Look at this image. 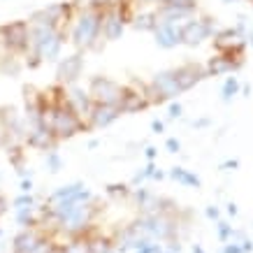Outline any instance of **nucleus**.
Wrapping results in <instances>:
<instances>
[{"label":"nucleus","mask_w":253,"mask_h":253,"mask_svg":"<svg viewBox=\"0 0 253 253\" xmlns=\"http://www.w3.org/2000/svg\"><path fill=\"white\" fill-rule=\"evenodd\" d=\"M172 75H174V82H176V88H179V91H188V88H193L198 82H202V79L207 77L205 68L198 65V63H186L181 68L172 70Z\"/></svg>","instance_id":"0eeeda50"},{"label":"nucleus","mask_w":253,"mask_h":253,"mask_svg":"<svg viewBox=\"0 0 253 253\" xmlns=\"http://www.w3.org/2000/svg\"><path fill=\"white\" fill-rule=\"evenodd\" d=\"M107 193L112 195V198H123V195H128V186L114 184V186H109V188H107Z\"/></svg>","instance_id":"c85d7f7f"},{"label":"nucleus","mask_w":253,"mask_h":253,"mask_svg":"<svg viewBox=\"0 0 253 253\" xmlns=\"http://www.w3.org/2000/svg\"><path fill=\"white\" fill-rule=\"evenodd\" d=\"M154 33L158 46H165V49H172L181 42V26L179 23H158Z\"/></svg>","instance_id":"f8f14e48"},{"label":"nucleus","mask_w":253,"mask_h":253,"mask_svg":"<svg viewBox=\"0 0 253 253\" xmlns=\"http://www.w3.org/2000/svg\"><path fill=\"white\" fill-rule=\"evenodd\" d=\"M121 93H123V86H119L116 82H112L107 77H93L91 86H88V98L93 100V105L119 107L121 105Z\"/></svg>","instance_id":"20e7f679"},{"label":"nucleus","mask_w":253,"mask_h":253,"mask_svg":"<svg viewBox=\"0 0 253 253\" xmlns=\"http://www.w3.org/2000/svg\"><path fill=\"white\" fill-rule=\"evenodd\" d=\"M242 68V63L237 61H230V58H225L223 54L214 56V58H209L207 68H205V72H207V77H216V75H223V72H232V70Z\"/></svg>","instance_id":"f3484780"},{"label":"nucleus","mask_w":253,"mask_h":253,"mask_svg":"<svg viewBox=\"0 0 253 253\" xmlns=\"http://www.w3.org/2000/svg\"><path fill=\"white\" fill-rule=\"evenodd\" d=\"M230 235H232V225H228V223H218V239L221 242H228L230 239Z\"/></svg>","instance_id":"cd10ccee"},{"label":"nucleus","mask_w":253,"mask_h":253,"mask_svg":"<svg viewBox=\"0 0 253 253\" xmlns=\"http://www.w3.org/2000/svg\"><path fill=\"white\" fill-rule=\"evenodd\" d=\"M100 26H102V12L100 9H93L91 5L84 7L79 12L77 21L72 26V42L77 49H93V51H100L105 40H102V33H100Z\"/></svg>","instance_id":"f257e3e1"},{"label":"nucleus","mask_w":253,"mask_h":253,"mask_svg":"<svg viewBox=\"0 0 253 253\" xmlns=\"http://www.w3.org/2000/svg\"><path fill=\"white\" fill-rule=\"evenodd\" d=\"M156 26H158L156 12H144V14L132 16V28L135 31H156Z\"/></svg>","instance_id":"aec40b11"},{"label":"nucleus","mask_w":253,"mask_h":253,"mask_svg":"<svg viewBox=\"0 0 253 253\" xmlns=\"http://www.w3.org/2000/svg\"><path fill=\"white\" fill-rule=\"evenodd\" d=\"M207 216L216 221V218H218V209H216V207H207Z\"/></svg>","instance_id":"f704fd0d"},{"label":"nucleus","mask_w":253,"mask_h":253,"mask_svg":"<svg viewBox=\"0 0 253 253\" xmlns=\"http://www.w3.org/2000/svg\"><path fill=\"white\" fill-rule=\"evenodd\" d=\"M228 214L235 216V214H237V207H235V205H228Z\"/></svg>","instance_id":"ea45409f"},{"label":"nucleus","mask_w":253,"mask_h":253,"mask_svg":"<svg viewBox=\"0 0 253 253\" xmlns=\"http://www.w3.org/2000/svg\"><path fill=\"white\" fill-rule=\"evenodd\" d=\"M193 253H205V251H202L200 246H195V249H193Z\"/></svg>","instance_id":"37998d69"},{"label":"nucleus","mask_w":253,"mask_h":253,"mask_svg":"<svg viewBox=\"0 0 253 253\" xmlns=\"http://www.w3.org/2000/svg\"><path fill=\"white\" fill-rule=\"evenodd\" d=\"M168 253H169V251H168Z\"/></svg>","instance_id":"49530a36"},{"label":"nucleus","mask_w":253,"mask_h":253,"mask_svg":"<svg viewBox=\"0 0 253 253\" xmlns=\"http://www.w3.org/2000/svg\"><path fill=\"white\" fill-rule=\"evenodd\" d=\"M154 172H156L154 163H149V165H146V168L142 169V172H139V174H135V184H139V181H144L146 176H154Z\"/></svg>","instance_id":"c756f323"},{"label":"nucleus","mask_w":253,"mask_h":253,"mask_svg":"<svg viewBox=\"0 0 253 253\" xmlns=\"http://www.w3.org/2000/svg\"><path fill=\"white\" fill-rule=\"evenodd\" d=\"M132 2H139V5H149V2H154V5H163V0H132Z\"/></svg>","instance_id":"c9c22d12"},{"label":"nucleus","mask_w":253,"mask_h":253,"mask_svg":"<svg viewBox=\"0 0 253 253\" xmlns=\"http://www.w3.org/2000/svg\"><path fill=\"white\" fill-rule=\"evenodd\" d=\"M151 128H154V132H163V128H165V126H163V121H154V123H151Z\"/></svg>","instance_id":"e433bc0d"},{"label":"nucleus","mask_w":253,"mask_h":253,"mask_svg":"<svg viewBox=\"0 0 253 253\" xmlns=\"http://www.w3.org/2000/svg\"><path fill=\"white\" fill-rule=\"evenodd\" d=\"M225 2H230V0H225Z\"/></svg>","instance_id":"a18cd8bd"},{"label":"nucleus","mask_w":253,"mask_h":253,"mask_svg":"<svg viewBox=\"0 0 253 253\" xmlns=\"http://www.w3.org/2000/svg\"><path fill=\"white\" fill-rule=\"evenodd\" d=\"M0 70H2V72H9V75H16V72H19V61L12 58V56H5V58L0 61Z\"/></svg>","instance_id":"bb28decb"},{"label":"nucleus","mask_w":253,"mask_h":253,"mask_svg":"<svg viewBox=\"0 0 253 253\" xmlns=\"http://www.w3.org/2000/svg\"><path fill=\"white\" fill-rule=\"evenodd\" d=\"M249 42H251V44H253V33H249Z\"/></svg>","instance_id":"c03bdc74"},{"label":"nucleus","mask_w":253,"mask_h":253,"mask_svg":"<svg viewBox=\"0 0 253 253\" xmlns=\"http://www.w3.org/2000/svg\"><path fill=\"white\" fill-rule=\"evenodd\" d=\"M65 253H91V239L88 235H82V237H72L68 244H61Z\"/></svg>","instance_id":"6ab92c4d"},{"label":"nucleus","mask_w":253,"mask_h":253,"mask_svg":"<svg viewBox=\"0 0 253 253\" xmlns=\"http://www.w3.org/2000/svg\"><path fill=\"white\" fill-rule=\"evenodd\" d=\"M31 207H35V200H33L31 193H21V195L14 200V211H19V209H31Z\"/></svg>","instance_id":"a878e982"},{"label":"nucleus","mask_w":253,"mask_h":253,"mask_svg":"<svg viewBox=\"0 0 253 253\" xmlns=\"http://www.w3.org/2000/svg\"><path fill=\"white\" fill-rule=\"evenodd\" d=\"M163 5L186 9V12H195V7H198V2H195V0H163Z\"/></svg>","instance_id":"b1692460"},{"label":"nucleus","mask_w":253,"mask_h":253,"mask_svg":"<svg viewBox=\"0 0 253 253\" xmlns=\"http://www.w3.org/2000/svg\"><path fill=\"white\" fill-rule=\"evenodd\" d=\"M165 146H168V149L172 151V154H176V151L181 149V144H179V139H174V137H169L168 142H165Z\"/></svg>","instance_id":"2f4dec72"},{"label":"nucleus","mask_w":253,"mask_h":253,"mask_svg":"<svg viewBox=\"0 0 253 253\" xmlns=\"http://www.w3.org/2000/svg\"><path fill=\"white\" fill-rule=\"evenodd\" d=\"M149 107V102H146V98L142 95V93L132 91L130 86H123V93H121V105H119V109L121 112H142V109Z\"/></svg>","instance_id":"4468645a"},{"label":"nucleus","mask_w":253,"mask_h":253,"mask_svg":"<svg viewBox=\"0 0 253 253\" xmlns=\"http://www.w3.org/2000/svg\"><path fill=\"white\" fill-rule=\"evenodd\" d=\"M46 168H49V172H58V169L63 168L61 154H58L56 149H51V151H46Z\"/></svg>","instance_id":"5701e85b"},{"label":"nucleus","mask_w":253,"mask_h":253,"mask_svg":"<svg viewBox=\"0 0 253 253\" xmlns=\"http://www.w3.org/2000/svg\"><path fill=\"white\" fill-rule=\"evenodd\" d=\"M146 158H149V161H154V158H156V149H154V146H149V149H146Z\"/></svg>","instance_id":"58836bf2"},{"label":"nucleus","mask_w":253,"mask_h":253,"mask_svg":"<svg viewBox=\"0 0 253 253\" xmlns=\"http://www.w3.org/2000/svg\"><path fill=\"white\" fill-rule=\"evenodd\" d=\"M237 165H239L237 161H228V163H223V169H235Z\"/></svg>","instance_id":"4c0bfd02"},{"label":"nucleus","mask_w":253,"mask_h":253,"mask_svg":"<svg viewBox=\"0 0 253 253\" xmlns=\"http://www.w3.org/2000/svg\"><path fill=\"white\" fill-rule=\"evenodd\" d=\"M169 176L172 179H176L179 184H184V186H193V188H200V179L195 174H191L188 169L184 168H174L172 172H169Z\"/></svg>","instance_id":"412c9836"},{"label":"nucleus","mask_w":253,"mask_h":253,"mask_svg":"<svg viewBox=\"0 0 253 253\" xmlns=\"http://www.w3.org/2000/svg\"><path fill=\"white\" fill-rule=\"evenodd\" d=\"M123 26H126V23L121 21V14H119V9L116 7L102 12V26H100V33H102V38L105 40H119L123 35Z\"/></svg>","instance_id":"9d476101"},{"label":"nucleus","mask_w":253,"mask_h":253,"mask_svg":"<svg viewBox=\"0 0 253 253\" xmlns=\"http://www.w3.org/2000/svg\"><path fill=\"white\" fill-rule=\"evenodd\" d=\"M151 84L161 91V95L165 100H172V98H176L179 95V88H176V82H174V75H172V70H165V72H158L154 77V82Z\"/></svg>","instance_id":"dca6fc26"},{"label":"nucleus","mask_w":253,"mask_h":253,"mask_svg":"<svg viewBox=\"0 0 253 253\" xmlns=\"http://www.w3.org/2000/svg\"><path fill=\"white\" fill-rule=\"evenodd\" d=\"M207 123H209V119H200L195 126H198V128H202V126H207Z\"/></svg>","instance_id":"a19ab883"},{"label":"nucleus","mask_w":253,"mask_h":253,"mask_svg":"<svg viewBox=\"0 0 253 253\" xmlns=\"http://www.w3.org/2000/svg\"><path fill=\"white\" fill-rule=\"evenodd\" d=\"M91 239V253H112V242L107 237H98V239Z\"/></svg>","instance_id":"4be33fe9"},{"label":"nucleus","mask_w":253,"mask_h":253,"mask_svg":"<svg viewBox=\"0 0 253 253\" xmlns=\"http://www.w3.org/2000/svg\"><path fill=\"white\" fill-rule=\"evenodd\" d=\"M51 253H65V251H63V246H58V244H56L54 249H51Z\"/></svg>","instance_id":"79ce46f5"},{"label":"nucleus","mask_w":253,"mask_h":253,"mask_svg":"<svg viewBox=\"0 0 253 253\" xmlns=\"http://www.w3.org/2000/svg\"><path fill=\"white\" fill-rule=\"evenodd\" d=\"M26 142L31 146H35V149H42V151H51L56 146V137L46 128H31L26 132Z\"/></svg>","instance_id":"2eb2a0df"},{"label":"nucleus","mask_w":253,"mask_h":253,"mask_svg":"<svg viewBox=\"0 0 253 253\" xmlns=\"http://www.w3.org/2000/svg\"><path fill=\"white\" fill-rule=\"evenodd\" d=\"M181 116V105L179 102H172L169 105V119H179Z\"/></svg>","instance_id":"7c9ffc66"},{"label":"nucleus","mask_w":253,"mask_h":253,"mask_svg":"<svg viewBox=\"0 0 253 253\" xmlns=\"http://www.w3.org/2000/svg\"><path fill=\"white\" fill-rule=\"evenodd\" d=\"M121 114L119 107H112V105H93V112L88 116V128H105L112 121H116Z\"/></svg>","instance_id":"ddd939ff"},{"label":"nucleus","mask_w":253,"mask_h":253,"mask_svg":"<svg viewBox=\"0 0 253 253\" xmlns=\"http://www.w3.org/2000/svg\"><path fill=\"white\" fill-rule=\"evenodd\" d=\"M5 211H7V200L0 195V216H5Z\"/></svg>","instance_id":"72a5a7b5"},{"label":"nucleus","mask_w":253,"mask_h":253,"mask_svg":"<svg viewBox=\"0 0 253 253\" xmlns=\"http://www.w3.org/2000/svg\"><path fill=\"white\" fill-rule=\"evenodd\" d=\"M31 26V23H28ZM63 33H58L51 26H31V49L33 54H38L42 61H56L63 46Z\"/></svg>","instance_id":"f03ea898"},{"label":"nucleus","mask_w":253,"mask_h":253,"mask_svg":"<svg viewBox=\"0 0 253 253\" xmlns=\"http://www.w3.org/2000/svg\"><path fill=\"white\" fill-rule=\"evenodd\" d=\"M65 102L77 112V116L82 121H84V116H91V112H93V100L88 98V93H84L77 86H72L70 91H65Z\"/></svg>","instance_id":"1a4fd4ad"},{"label":"nucleus","mask_w":253,"mask_h":253,"mask_svg":"<svg viewBox=\"0 0 253 253\" xmlns=\"http://www.w3.org/2000/svg\"><path fill=\"white\" fill-rule=\"evenodd\" d=\"M242 42H244V40L239 38V33L235 31V28H228V31L216 33V38H214V46L221 51V54H225V51L235 49V46L242 44Z\"/></svg>","instance_id":"a211bd4d"},{"label":"nucleus","mask_w":253,"mask_h":253,"mask_svg":"<svg viewBox=\"0 0 253 253\" xmlns=\"http://www.w3.org/2000/svg\"><path fill=\"white\" fill-rule=\"evenodd\" d=\"M0 31L5 35L7 51H26L31 46V26L26 21H14L9 26H2Z\"/></svg>","instance_id":"423d86ee"},{"label":"nucleus","mask_w":253,"mask_h":253,"mask_svg":"<svg viewBox=\"0 0 253 253\" xmlns=\"http://www.w3.org/2000/svg\"><path fill=\"white\" fill-rule=\"evenodd\" d=\"M44 232L40 228H23L19 235L14 237V244H12V251L14 253H31L35 246L42 242Z\"/></svg>","instance_id":"9b49d317"},{"label":"nucleus","mask_w":253,"mask_h":253,"mask_svg":"<svg viewBox=\"0 0 253 253\" xmlns=\"http://www.w3.org/2000/svg\"><path fill=\"white\" fill-rule=\"evenodd\" d=\"M31 188H33V181L31 179H23L21 181V193H31Z\"/></svg>","instance_id":"473e14b6"},{"label":"nucleus","mask_w":253,"mask_h":253,"mask_svg":"<svg viewBox=\"0 0 253 253\" xmlns=\"http://www.w3.org/2000/svg\"><path fill=\"white\" fill-rule=\"evenodd\" d=\"M237 91H239V82L235 77H230L228 82H225V84H223V100L228 102L232 95H237Z\"/></svg>","instance_id":"393cba45"},{"label":"nucleus","mask_w":253,"mask_h":253,"mask_svg":"<svg viewBox=\"0 0 253 253\" xmlns=\"http://www.w3.org/2000/svg\"><path fill=\"white\" fill-rule=\"evenodd\" d=\"M216 26L214 19L202 16V19H193V21L181 23V42L188 46H198L200 42H205L209 35H214Z\"/></svg>","instance_id":"39448f33"},{"label":"nucleus","mask_w":253,"mask_h":253,"mask_svg":"<svg viewBox=\"0 0 253 253\" xmlns=\"http://www.w3.org/2000/svg\"><path fill=\"white\" fill-rule=\"evenodd\" d=\"M82 70H84V58H82V54H72L68 56V58H63L61 63H58V82L63 84H75L79 79V75H82Z\"/></svg>","instance_id":"6e6552de"},{"label":"nucleus","mask_w":253,"mask_h":253,"mask_svg":"<svg viewBox=\"0 0 253 253\" xmlns=\"http://www.w3.org/2000/svg\"><path fill=\"white\" fill-rule=\"evenodd\" d=\"M84 128H88V126L79 119L77 112L70 107L68 102H61V105L54 109L49 130H51V135H54L56 139H68V137H72V135H77L79 130H84Z\"/></svg>","instance_id":"7ed1b4c3"}]
</instances>
